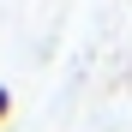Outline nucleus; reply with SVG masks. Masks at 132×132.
I'll list each match as a JSON object with an SVG mask.
<instances>
[{
  "label": "nucleus",
  "instance_id": "obj_1",
  "mask_svg": "<svg viewBox=\"0 0 132 132\" xmlns=\"http://www.w3.org/2000/svg\"><path fill=\"white\" fill-rule=\"evenodd\" d=\"M6 114H12V90L0 84V126H6Z\"/></svg>",
  "mask_w": 132,
  "mask_h": 132
}]
</instances>
